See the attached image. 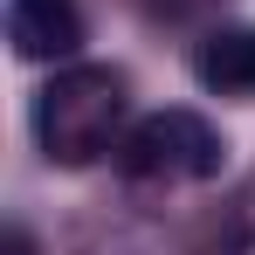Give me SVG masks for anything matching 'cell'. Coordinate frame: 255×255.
Masks as SVG:
<instances>
[{"label":"cell","mask_w":255,"mask_h":255,"mask_svg":"<svg viewBox=\"0 0 255 255\" xmlns=\"http://www.w3.org/2000/svg\"><path fill=\"white\" fill-rule=\"evenodd\" d=\"M131 131V83L104 62H62L35 97V145L48 166H97Z\"/></svg>","instance_id":"obj_1"},{"label":"cell","mask_w":255,"mask_h":255,"mask_svg":"<svg viewBox=\"0 0 255 255\" xmlns=\"http://www.w3.org/2000/svg\"><path fill=\"white\" fill-rule=\"evenodd\" d=\"M7 255H35V242H28V228H7Z\"/></svg>","instance_id":"obj_5"},{"label":"cell","mask_w":255,"mask_h":255,"mask_svg":"<svg viewBox=\"0 0 255 255\" xmlns=\"http://www.w3.org/2000/svg\"><path fill=\"white\" fill-rule=\"evenodd\" d=\"M118 159L145 186H193V179H214L228 166V145L200 111H152V118H138L125 131Z\"/></svg>","instance_id":"obj_2"},{"label":"cell","mask_w":255,"mask_h":255,"mask_svg":"<svg viewBox=\"0 0 255 255\" xmlns=\"http://www.w3.org/2000/svg\"><path fill=\"white\" fill-rule=\"evenodd\" d=\"M7 42L21 62H76L83 7L76 0H7Z\"/></svg>","instance_id":"obj_3"},{"label":"cell","mask_w":255,"mask_h":255,"mask_svg":"<svg viewBox=\"0 0 255 255\" xmlns=\"http://www.w3.org/2000/svg\"><path fill=\"white\" fill-rule=\"evenodd\" d=\"M193 76H200L214 97L249 104L255 97V28H207L200 48H193Z\"/></svg>","instance_id":"obj_4"}]
</instances>
